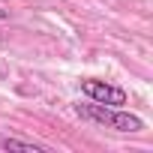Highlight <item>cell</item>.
<instances>
[{"label": "cell", "mask_w": 153, "mask_h": 153, "mask_svg": "<svg viewBox=\"0 0 153 153\" xmlns=\"http://www.w3.org/2000/svg\"><path fill=\"white\" fill-rule=\"evenodd\" d=\"M75 114L81 120H90V123H99V126H108L114 132H141L144 129V120L138 114H129L123 108H114V105H102V102H93V105H75Z\"/></svg>", "instance_id": "obj_1"}, {"label": "cell", "mask_w": 153, "mask_h": 153, "mask_svg": "<svg viewBox=\"0 0 153 153\" xmlns=\"http://www.w3.org/2000/svg\"><path fill=\"white\" fill-rule=\"evenodd\" d=\"M81 93L87 99H93V102H102V105H114V108L126 105V90L114 87L108 81H99V78H84L81 81Z\"/></svg>", "instance_id": "obj_2"}, {"label": "cell", "mask_w": 153, "mask_h": 153, "mask_svg": "<svg viewBox=\"0 0 153 153\" xmlns=\"http://www.w3.org/2000/svg\"><path fill=\"white\" fill-rule=\"evenodd\" d=\"M0 147H3V150H27V153H48V147H45V144L21 141V138H0Z\"/></svg>", "instance_id": "obj_3"}, {"label": "cell", "mask_w": 153, "mask_h": 153, "mask_svg": "<svg viewBox=\"0 0 153 153\" xmlns=\"http://www.w3.org/2000/svg\"><path fill=\"white\" fill-rule=\"evenodd\" d=\"M3 18H9V12H6V9H0V21H3Z\"/></svg>", "instance_id": "obj_4"}]
</instances>
